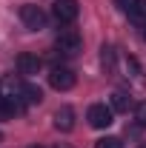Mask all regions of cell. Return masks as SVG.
Returning <instances> with one entry per match:
<instances>
[{"label":"cell","mask_w":146,"mask_h":148,"mask_svg":"<svg viewBox=\"0 0 146 148\" xmlns=\"http://www.w3.org/2000/svg\"><path fill=\"white\" fill-rule=\"evenodd\" d=\"M29 148H43V145H29Z\"/></svg>","instance_id":"16"},{"label":"cell","mask_w":146,"mask_h":148,"mask_svg":"<svg viewBox=\"0 0 146 148\" xmlns=\"http://www.w3.org/2000/svg\"><path fill=\"white\" fill-rule=\"evenodd\" d=\"M143 37H146V32H143Z\"/></svg>","instance_id":"19"},{"label":"cell","mask_w":146,"mask_h":148,"mask_svg":"<svg viewBox=\"0 0 146 148\" xmlns=\"http://www.w3.org/2000/svg\"><path fill=\"white\" fill-rule=\"evenodd\" d=\"M115 6L123 12V14H129L132 20H138V23H143L146 20V9L140 0H115Z\"/></svg>","instance_id":"6"},{"label":"cell","mask_w":146,"mask_h":148,"mask_svg":"<svg viewBox=\"0 0 146 148\" xmlns=\"http://www.w3.org/2000/svg\"><path fill=\"white\" fill-rule=\"evenodd\" d=\"M135 120H138V125H143V128H146V103H138V108H135Z\"/></svg>","instance_id":"14"},{"label":"cell","mask_w":146,"mask_h":148,"mask_svg":"<svg viewBox=\"0 0 146 148\" xmlns=\"http://www.w3.org/2000/svg\"><path fill=\"white\" fill-rule=\"evenodd\" d=\"M40 57L37 54H29V51H23V54L17 57V71L20 74H26V77H35L37 71H40Z\"/></svg>","instance_id":"7"},{"label":"cell","mask_w":146,"mask_h":148,"mask_svg":"<svg viewBox=\"0 0 146 148\" xmlns=\"http://www.w3.org/2000/svg\"><path fill=\"white\" fill-rule=\"evenodd\" d=\"M80 14V6H77V0H55V6H52V17L57 23H74Z\"/></svg>","instance_id":"3"},{"label":"cell","mask_w":146,"mask_h":148,"mask_svg":"<svg viewBox=\"0 0 146 148\" xmlns=\"http://www.w3.org/2000/svg\"><path fill=\"white\" fill-rule=\"evenodd\" d=\"M55 128L57 131H72L74 128V111L69 106H63V108L55 111Z\"/></svg>","instance_id":"8"},{"label":"cell","mask_w":146,"mask_h":148,"mask_svg":"<svg viewBox=\"0 0 146 148\" xmlns=\"http://www.w3.org/2000/svg\"><path fill=\"white\" fill-rule=\"evenodd\" d=\"M55 46H57V51H60V54H77V51L83 49V37L77 34L74 29H63V32L57 34Z\"/></svg>","instance_id":"2"},{"label":"cell","mask_w":146,"mask_h":148,"mask_svg":"<svg viewBox=\"0 0 146 148\" xmlns=\"http://www.w3.org/2000/svg\"><path fill=\"white\" fill-rule=\"evenodd\" d=\"M129 106H132V97L123 91H115L112 94V111H129Z\"/></svg>","instance_id":"11"},{"label":"cell","mask_w":146,"mask_h":148,"mask_svg":"<svg viewBox=\"0 0 146 148\" xmlns=\"http://www.w3.org/2000/svg\"><path fill=\"white\" fill-rule=\"evenodd\" d=\"M115 60H117V57H115V49H112V46H103V49H100V63H103V69H106V71H115Z\"/></svg>","instance_id":"12"},{"label":"cell","mask_w":146,"mask_h":148,"mask_svg":"<svg viewBox=\"0 0 146 148\" xmlns=\"http://www.w3.org/2000/svg\"><path fill=\"white\" fill-rule=\"evenodd\" d=\"M15 91L23 97V103H26V106H37V103L43 100V91H40L37 86H32V83H23V86H17Z\"/></svg>","instance_id":"9"},{"label":"cell","mask_w":146,"mask_h":148,"mask_svg":"<svg viewBox=\"0 0 146 148\" xmlns=\"http://www.w3.org/2000/svg\"><path fill=\"white\" fill-rule=\"evenodd\" d=\"M86 117H89L92 128H109L112 123H115V111H112V106H103V103H95Z\"/></svg>","instance_id":"4"},{"label":"cell","mask_w":146,"mask_h":148,"mask_svg":"<svg viewBox=\"0 0 146 148\" xmlns=\"http://www.w3.org/2000/svg\"><path fill=\"white\" fill-rule=\"evenodd\" d=\"M74 71L72 69H63V66H57V69H52L49 71V86L52 88H57V91H69V88H74Z\"/></svg>","instance_id":"5"},{"label":"cell","mask_w":146,"mask_h":148,"mask_svg":"<svg viewBox=\"0 0 146 148\" xmlns=\"http://www.w3.org/2000/svg\"><path fill=\"white\" fill-rule=\"evenodd\" d=\"M0 140H3V134H0Z\"/></svg>","instance_id":"18"},{"label":"cell","mask_w":146,"mask_h":148,"mask_svg":"<svg viewBox=\"0 0 146 148\" xmlns=\"http://www.w3.org/2000/svg\"><path fill=\"white\" fill-rule=\"evenodd\" d=\"M17 111H20V103H17V100H12V97H0V123L12 120Z\"/></svg>","instance_id":"10"},{"label":"cell","mask_w":146,"mask_h":148,"mask_svg":"<svg viewBox=\"0 0 146 148\" xmlns=\"http://www.w3.org/2000/svg\"><path fill=\"white\" fill-rule=\"evenodd\" d=\"M55 148H72V145H69V143H57Z\"/></svg>","instance_id":"15"},{"label":"cell","mask_w":146,"mask_h":148,"mask_svg":"<svg viewBox=\"0 0 146 148\" xmlns=\"http://www.w3.org/2000/svg\"><path fill=\"white\" fill-rule=\"evenodd\" d=\"M20 20H23V26H26L29 32H43V29H46V23H49L46 12H43L40 6H35V3L20 6Z\"/></svg>","instance_id":"1"},{"label":"cell","mask_w":146,"mask_h":148,"mask_svg":"<svg viewBox=\"0 0 146 148\" xmlns=\"http://www.w3.org/2000/svg\"><path fill=\"white\" fill-rule=\"evenodd\" d=\"M95 148H123V143H120V137H100Z\"/></svg>","instance_id":"13"},{"label":"cell","mask_w":146,"mask_h":148,"mask_svg":"<svg viewBox=\"0 0 146 148\" xmlns=\"http://www.w3.org/2000/svg\"><path fill=\"white\" fill-rule=\"evenodd\" d=\"M140 148H146V143H143V145H140Z\"/></svg>","instance_id":"17"}]
</instances>
